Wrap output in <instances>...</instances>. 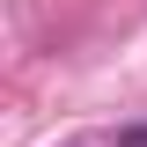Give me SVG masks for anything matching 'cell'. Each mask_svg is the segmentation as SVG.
I'll return each mask as SVG.
<instances>
[{"instance_id": "cell-1", "label": "cell", "mask_w": 147, "mask_h": 147, "mask_svg": "<svg viewBox=\"0 0 147 147\" xmlns=\"http://www.w3.org/2000/svg\"><path fill=\"white\" fill-rule=\"evenodd\" d=\"M118 147H147V125H132V132H125V140H118Z\"/></svg>"}]
</instances>
